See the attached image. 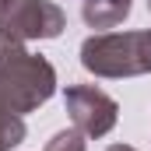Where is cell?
I'll return each instance as SVG.
<instances>
[{"mask_svg": "<svg viewBox=\"0 0 151 151\" xmlns=\"http://www.w3.org/2000/svg\"><path fill=\"white\" fill-rule=\"evenodd\" d=\"M0 91L14 113H32L56 91V70L49 60L28 53L18 39L0 35Z\"/></svg>", "mask_w": 151, "mask_h": 151, "instance_id": "obj_1", "label": "cell"}, {"mask_svg": "<svg viewBox=\"0 0 151 151\" xmlns=\"http://www.w3.org/2000/svg\"><path fill=\"white\" fill-rule=\"evenodd\" d=\"M84 70L99 77H130L151 74V28L144 32H109L91 35L81 46Z\"/></svg>", "mask_w": 151, "mask_h": 151, "instance_id": "obj_2", "label": "cell"}, {"mask_svg": "<svg viewBox=\"0 0 151 151\" xmlns=\"http://www.w3.org/2000/svg\"><path fill=\"white\" fill-rule=\"evenodd\" d=\"M63 11L49 0H14L0 14V35L7 39H56L63 32Z\"/></svg>", "mask_w": 151, "mask_h": 151, "instance_id": "obj_3", "label": "cell"}, {"mask_svg": "<svg viewBox=\"0 0 151 151\" xmlns=\"http://www.w3.org/2000/svg\"><path fill=\"white\" fill-rule=\"evenodd\" d=\"M63 102H67V113L77 123V130L88 134V137H102L116 127V113H119L116 102L91 84H70Z\"/></svg>", "mask_w": 151, "mask_h": 151, "instance_id": "obj_4", "label": "cell"}, {"mask_svg": "<svg viewBox=\"0 0 151 151\" xmlns=\"http://www.w3.org/2000/svg\"><path fill=\"white\" fill-rule=\"evenodd\" d=\"M81 14H84V25L91 28H113L130 14V0H88Z\"/></svg>", "mask_w": 151, "mask_h": 151, "instance_id": "obj_5", "label": "cell"}, {"mask_svg": "<svg viewBox=\"0 0 151 151\" xmlns=\"http://www.w3.org/2000/svg\"><path fill=\"white\" fill-rule=\"evenodd\" d=\"M25 141V119L11 109V102L0 91V151H11Z\"/></svg>", "mask_w": 151, "mask_h": 151, "instance_id": "obj_6", "label": "cell"}, {"mask_svg": "<svg viewBox=\"0 0 151 151\" xmlns=\"http://www.w3.org/2000/svg\"><path fill=\"white\" fill-rule=\"evenodd\" d=\"M46 151H84V141H81L77 130H60V134L46 144Z\"/></svg>", "mask_w": 151, "mask_h": 151, "instance_id": "obj_7", "label": "cell"}, {"mask_svg": "<svg viewBox=\"0 0 151 151\" xmlns=\"http://www.w3.org/2000/svg\"><path fill=\"white\" fill-rule=\"evenodd\" d=\"M109 151H137V148H130V144H113Z\"/></svg>", "mask_w": 151, "mask_h": 151, "instance_id": "obj_8", "label": "cell"}, {"mask_svg": "<svg viewBox=\"0 0 151 151\" xmlns=\"http://www.w3.org/2000/svg\"><path fill=\"white\" fill-rule=\"evenodd\" d=\"M11 4H14V0H0V14H4V11H7Z\"/></svg>", "mask_w": 151, "mask_h": 151, "instance_id": "obj_9", "label": "cell"}, {"mask_svg": "<svg viewBox=\"0 0 151 151\" xmlns=\"http://www.w3.org/2000/svg\"><path fill=\"white\" fill-rule=\"evenodd\" d=\"M148 7H151V0H148Z\"/></svg>", "mask_w": 151, "mask_h": 151, "instance_id": "obj_10", "label": "cell"}, {"mask_svg": "<svg viewBox=\"0 0 151 151\" xmlns=\"http://www.w3.org/2000/svg\"><path fill=\"white\" fill-rule=\"evenodd\" d=\"M84 4H88V0H84Z\"/></svg>", "mask_w": 151, "mask_h": 151, "instance_id": "obj_11", "label": "cell"}]
</instances>
